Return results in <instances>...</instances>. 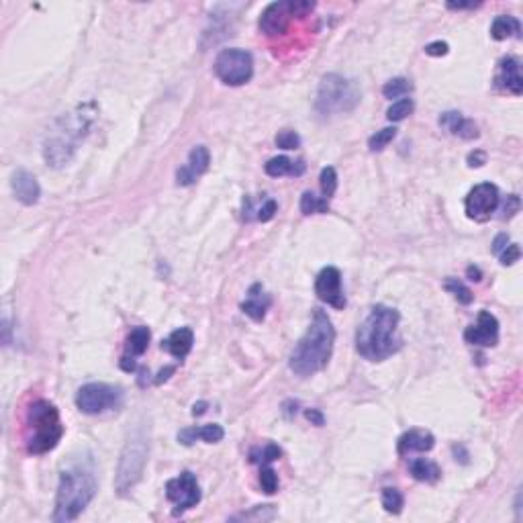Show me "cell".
Listing matches in <instances>:
<instances>
[{"label": "cell", "mask_w": 523, "mask_h": 523, "mask_svg": "<svg viewBox=\"0 0 523 523\" xmlns=\"http://www.w3.org/2000/svg\"><path fill=\"white\" fill-rule=\"evenodd\" d=\"M360 103V88L356 80L339 76V74H327L319 84L315 108L321 115H336V113H350Z\"/></svg>", "instance_id": "obj_7"}, {"label": "cell", "mask_w": 523, "mask_h": 523, "mask_svg": "<svg viewBox=\"0 0 523 523\" xmlns=\"http://www.w3.org/2000/svg\"><path fill=\"white\" fill-rule=\"evenodd\" d=\"M147 456H150V435L145 428H138L129 435L117 466L115 491L119 497H125L135 489V485L143 477Z\"/></svg>", "instance_id": "obj_6"}, {"label": "cell", "mask_w": 523, "mask_h": 523, "mask_svg": "<svg viewBox=\"0 0 523 523\" xmlns=\"http://www.w3.org/2000/svg\"><path fill=\"white\" fill-rule=\"evenodd\" d=\"M519 209H522V200L517 195H509L507 200L503 202V209H501V219L505 221V219H511V217L515 215V213H519Z\"/></svg>", "instance_id": "obj_39"}, {"label": "cell", "mask_w": 523, "mask_h": 523, "mask_svg": "<svg viewBox=\"0 0 523 523\" xmlns=\"http://www.w3.org/2000/svg\"><path fill=\"white\" fill-rule=\"evenodd\" d=\"M25 425H27L25 447L33 456L47 454L62 442L63 425L60 411L49 400L39 399L29 405Z\"/></svg>", "instance_id": "obj_5"}, {"label": "cell", "mask_w": 523, "mask_h": 523, "mask_svg": "<svg viewBox=\"0 0 523 523\" xmlns=\"http://www.w3.org/2000/svg\"><path fill=\"white\" fill-rule=\"evenodd\" d=\"M507 246H509V235L507 233H499V235L494 237V242H492V252L499 256Z\"/></svg>", "instance_id": "obj_43"}, {"label": "cell", "mask_w": 523, "mask_h": 523, "mask_svg": "<svg viewBox=\"0 0 523 523\" xmlns=\"http://www.w3.org/2000/svg\"><path fill=\"white\" fill-rule=\"evenodd\" d=\"M435 446V437L425 430H409L405 431L397 442L399 456H407L411 452H430Z\"/></svg>", "instance_id": "obj_18"}, {"label": "cell", "mask_w": 523, "mask_h": 523, "mask_svg": "<svg viewBox=\"0 0 523 523\" xmlns=\"http://www.w3.org/2000/svg\"><path fill=\"white\" fill-rule=\"evenodd\" d=\"M195 343V333L190 327H180L176 331H172L168 338L162 341V350H166L176 360H185L186 356L190 354Z\"/></svg>", "instance_id": "obj_19"}, {"label": "cell", "mask_w": 523, "mask_h": 523, "mask_svg": "<svg viewBox=\"0 0 523 523\" xmlns=\"http://www.w3.org/2000/svg\"><path fill=\"white\" fill-rule=\"evenodd\" d=\"M400 315L397 309L386 305H374L368 317L356 331V350L364 360L383 362L395 356L403 348L399 338Z\"/></svg>", "instance_id": "obj_1"}, {"label": "cell", "mask_w": 523, "mask_h": 523, "mask_svg": "<svg viewBox=\"0 0 523 523\" xmlns=\"http://www.w3.org/2000/svg\"><path fill=\"white\" fill-rule=\"evenodd\" d=\"M270 307V296L264 293L262 284H254L247 291V301L242 303V311L247 317H252L254 321H262L266 317V311Z\"/></svg>", "instance_id": "obj_21"}, {"label": "cell", "mask_w": 523, "mask_h": 523, "mask_svg": "<svg viewBox=\"0 0 523 523\" xmlns=\"http://www.w3.org/2000/svg\"><path fill=\"white\" fill-rule=\"evenodd\" d=\"M260 487L266 494H274L278 491V475L274 472V468H270L268 464L262 466L260 470Z\"/></svg>", "instance_id": "obj_36"}, {"label": "cell", "mask_w": 523, "mask_h": 523, "mask_svg": "<svg viewBox=\"0 0 523 523\" xmlns=\"http://www.w3.org/2000/svg\"><path fill=\"white\" fill-rule=\"evenodd\" d=\"M174 372H176V366H166L164 370H160V374L155 376L154 383H155V385H162V383H166V380H168V378L172 376V374H174Z\"/></svg>", "instance_id": "obj_46"}, {"label": "cell", "mask_w": 523, "mask_h": 523, "mask_svg": "<svg viewBox=\"0 0 523 523\" xmlns=\"http://www.w3.org/2000/svg\"><path fill=\"white\" fill-rule=\"evenodd\" d=\"M413 108H415V103H413L411 98H400V100L393 103V105L388 107V110H386V119L399 123V121L407 119V117L413 113Z\"/></svg>", "instance_id": "obj_32"}, {"label": "cell", "mask_w": 523, "mask_h": 523, "mask_svg": "<svg viewBox=\"0 0 523 523\" xmlns=\"http://www.w3.org/2000/svg\"><path fill=\"white\" fill-rule=\"evenodd\" d=\"M305 417H307L311 423H315V425H319V428H321V425L325 423L323 413H321V411H317V409H307V411H305Z\"/></svg>", "instance_id": "obj_44"}, {"label": "cell", "mask_w": 523, "mask_h": 523, "mask_svg": "<svg viewBox=\"0 0 523 523\" xmlns=\"http://www.w3.org/2000/svg\"><path fill=\"white\" fill-rule=\"evenodd\" d=\"M447 49L450 47H447L446 41H433L430 46H425V53L431 58H442V56H446Z\"/></svg>", "instance_id": "obj_41"}, {"label": "cell", "mask_w": 523, "mask_h": 523, "mask_svg": "<svg viewBox=\"0 0 523 523\" xmlns=\"http://www.w3.org/2000/svg\"><path fill=\"white\" fill-rule=\"evenodd\" d=\"M315 294H317L319 301H323L329 307L339 309V311L348 305L343 289H341V272L336 266H327L317 274V278H315Z\"/></svg>", "instance_id": "obj_13"}, {"label": "cell", "mask_w": 523, "mask_h": 523, "mask_svg": "<svg viewBox=\"0 0 523 523\" xmlns=\"http://www.w3.org/2000/svg\"><path fill=\"white\" fill-rule=\"evenodd\" d=\"M464 339H466V343L478 346V348L497 346V341H499V321H497V317L489 311H480L477 323L470 325L464 331Z\"/></svg>", "instance_id": "obj_14"}, {"label": "cell", "mask_w": 523, "mask_h": 523, "mask_svg": "<svg viewBox=\"0 0 523 523\" xmlns=\"http://www.w3.org/2000/svg\"><path fill=\"white\" fill-rule=\"evenodd\" d=\"M497 207H499V188L491 182L477 185L464 200V209H466L468 219L478 221V223L489 221L492 213L497 211Z\"/></svg>", "instance_id": "obj_12"}, {"label": "cell", "mask_w": 523, "mask_h": 523, "mask_svg": "<svg viewBox=\"0 0 523 523\" xmlns=\"http://www.w3.org/2000/svg\"><path fill=\"white\" fill-rule=\"evenodd\" d=\"M480 2H447L450 11H466V9H477Z\"/></svg>", "instance_id": "obj_45"}, {"label": "cell", "mask_w": 523, "mask_h": 523, "mask_svg": "<svg viewBox=\"0 0 523 523\" xmlns=\"http://www.w3.org/2000/svg\"><path fill=\"white\" fill-rule=\"evenodd\" d=\"M2 325H4V327H2V329H4V343L9 346V343H11V338H9V333H11V325H9V319H4V323H2Z\"/></svg>", "instance_id": "obj_49"}, {"label": "cell", "mask_w": 523, "mask_h": 523, "mask_svg": "<svg viewBox=\"0 0 523 523\" xmlns=\"http://www.w3.org/2000/svg\"><path fill=\"white\" fill-rule=\"evenodd\" d=\"M466 274H468V278H470L472 282H480V280H482V272H480V268H477V266H468Z\"/></svg>", "instance_id": "obj_47"}, {"label": "cell", "mask_w": 523, "mask_h": 523, "mask_svg": "<svg viewBox=\"0 0 523 523\" xmlns=\"http://www.w3.org/2000/svg\"><path fill=\"white\" fill-rule=\"evenodd\" d=\"M491 37L497 41H503L509 37H522V23L515 16L499 15L492 21Z\"/></svg>", "instance_id": "obj_25"}, {"label": "cell", "mask_w": 523, "mask_h": 523, "mask_svg": "<svg viewBox=\"0 0 523 523\" xmlns=\"http://www.w3.org/2000/svg\"><path fill=\"white\" fill-rule=\"evenodd\" d=\"M217 78L227 86H244L254 76V58L246 49H223L215 60Z\"/></svg>", "instance_id": "obj_9"}, {"label": "cell", "mask_w": 523, "mask_h": 523, "mask_svg": "<svg viewBox=\"0 0 523 523\" xmlns=\"http://www.w3.org/2000/svg\"><path fill=\"white\" fill-rule=\"evenodd\" d=\"M207 411V403L204 400H200V403H195V407H192V415L195 417H200L202 413Z\"/></svg>", "instance_id": "obj_48"}, {"label": "cell", "mask_w": 523, "mask_h": 523, "mask_svg": "<svg viewBox=\"0 0 523 523\" xmlns=\"http://www.w3.org/2000/svg\"><path fill=\"white\" fill-rule=\"evenodd\" d=\"M166 497L170 503H174V515H182L188 509L197 507L200 503V487L197 477L185 470L176 478H170L166 482Z\"/></svg>", "instance_id": "obj_11"}, {"label": "cell", "mask_w": 523, "mask_h": 523, "mask_svg": "<svg viewBox=\"0 0 523 523\" xmlns=\"http://www.w3.org/2000/svg\"><path fill=\"white\" fill-rule=\"evenodd\" d=\"M319 185H321V192H323V199H331L338 190V172L336 168L327 166L321 170V176H319Z\"/></svg>", "instance_id": "obj_35"}, {"label": "cell", "mask_w": 523, "mask_h": 523, "mask_svg": "<svg viewBox=\"0 0 523 523\" xmlns=\"http://www.w3.org/2000/svg\"><path fill=\"white\" fill-rule=\"evenodd\" d=\"M494 86L499 90H505V93L515 94V96H519L523 93V78L517 58L507 56V58H503L499 62V70H497V76H494Z\"/></svg>", "instance_id": "obj_16"}, {"label": "cell", "mask_w": 523, "mask_h": 523, "mask_svg": "<svg viewBox=\"0 0 523 523\" xmlns=\"http://www.w3.org/2000/svg\"><path fill=\"white\" fill-rule=\"evenodd\" d=\"M123 388L107 383H90L76 393V407L86 415H100L123 405Z\"/></svg>", "instance_id": "obj_8"}, {"label": "cell", "mask_w": 523, "mask_h": 523, "mask_svg": "<svg viewBox=\"0 0 523 523\" xmlns=\"http://www.w3.org/2000/svg\"><path fill=\"white\" fill-rule=\"evenodd\" d=\"M395 138H397V129H395V127H385V129L376 131V133L368 139L370 152H383L386 145H388Z\"/></svg>", "instance_id": "obj_34"}, {"label": "cell", "mask_w": 523, "mask_h": 523, "mask_svg": "<svg viewBox=\"0 0 523 523\" xmlns=\"http://www.w3.org/2000/svg\"><path fill=\"white\" fill-rule=\"evenodd\" d=\"M485 164H487V154H485V152L475 150V152L468 154V166H470V168H480V166H485Z\"/></svg>", "instance_id": "obj_42"}, {"label": "cell", "mask_w": 523, "mask_h": 523, "mask_svg": "<svg viewBox=\"0 0 523 523\" xmlns=\"http://www.w3.org/2000/svg\"><path fill=\"white\" fill-rule=\"evenodd\" d=\"M444 289H446L450 294H454V299H456L460 305H470V303L475 301L472 291H470L462 280H458V278H447L446 282H444Z\"/></svg>", "instance_id": "obj_29"}, {"label": "cell", "mask_w": 523, "mask_h": 523, "mask_svg": "<svg viewBox=\"0 0 523 523\" xmlns=\"http://www.w3.org/2000/svg\"><path fill=\"white\" fill-rule=\"evenodd\" d=\"M11 186H13L15 199L23 204H27V207L35 204L41 197V188H39L37 178L27 170H16L11 178Z\"/></svg>", "instance_id": "obj_17"}, {"label": "cell", "mask_w": 523, "mask_h": 523, "mask_svg": "<svg viewBox=\"0 0 523 523\" xmlns=\"http://www.w3.org/2000/svg\"><path fill=\"white\" fill-rule=\"evenodd\" d=\"M329 211V200L323 197H317L313 192H303L301 197V213L303 215H315V213H327Z\"/></svg>", "instance_id": "obj_27"}, {"label": "cell", "mask_w": 523, "mask_h": 523, "mask_svg": "<svg viewBox=\"0 0 523 523\" xmlns=\"http://www.w3.org/2000/svg\"><path fill=\"white\" fill-rule=\"evenodd\" d=\"M274 143H276V147H280V150H299L301 147V138H299L296 131L284 129V131L278 133Z\"/></svg>", "instance_id": "obj_37"}, {"label": "cell", "mask_w": 523, "mask_h": 523, "mask_svg": "<svg viewBox=\"0 0 523 523\" xmlns=\"http://www.w3.org/2000/svg\"><path fill=\"white\" fill-rule=\"evenodd\" d=\"M282 456V450L276 446V444H266L264 447H254L249 452V462L254 464H260V466H266L270 462L278 460Z\"/></svg>", "instance_id": "obj_30"}, {"label": "cell", "mask_w": 523, "mask_h": 523, "mask_svg": "<svg viewBox=\"0 0 523 523\" xmlns=\"http://www.w3.org/2000/svg\"><path fill=\"white\" fill-rule=\"evenodd\" d=\"M211 166V154L204 145H197L190 154H188V162L182 168L176 172V185L178 186H190L199 180L200 176L209 170Z\"/></svg>", "instance_id": "obj_15"}, {"label": "cell", "mask_w": 523, "mask_h": 523, "mask_svg": "<svg viewBox=\"0 0 523 523\" xmlns=\"http://www.w3.org/2000/svg\"><path fill=\"white\" fill-rule=\"evenodd\" d=\"M264 170H266V174L272 176V178H280V176H303L305 170H307V164H305L303 160L293 162V160L286 157V155H276V157H272V160L266 162Z\"/></svg>", "instance_id": "obj_23"}, {"label": "cell", "mask_w": 523, "mask_h": 523, "mask_svg": "<svg viewBox=\"0 0 523 523\" xmlns=\"http://www.w3.org/2000/svg\"><path fill=\"white\" fill-rule=\"evenodd\" d=\"M336 343V327L323 309H313L307 333L294 346L289 366L299 376H313L329 364Z\"/></svg>", "instance_id": "obj_2"}, {"label": "cell", "mask_w": 523, "mask_h": 523, "mask_svg": "<svg viewBox=\"0 0 523 523\" xmlns=\"http://www.w3.org/2000/svg\"><path fill=\"white\" fill-rule=\"evenodd\" d=\"M413 90V84H411V80H407V78H393V80H388L385 86H383V94H385L386 98H400V96H405V94H409Z\"/></svg>", "instance_id": "obj_31"}, {"label": "cell", "mask_w": 523, "mask_h": 523, "mask_svg": "<svg viewBox=\"0 0 523 523\" xmlns=\"http://www.w3.org/2000/svg\"><path fill=\"white\" fill-rule=\"evenodd\" d=\"M405 505V499L400 494L399 489H393V487H386L383 489V507L386 513H393V515H399Z\"/></svg>", "instance_id": "obj_33"}, {"label": "cell", "mask_w": 523, "mask_h": 523, "mask_svg": "<svg viewBox=\"0 0 523 523\" xmlns=\"http://www.w3.org/2000/svg\"><path fill=\"white\" fill-rule=\"evenodd\" d=\"M225 437V431L217 423H209V425H200V428H186V430L178 431V442L182 446H192L197 440H202L207 444H217Z\"/></svg>", "instance_id": "obj_20"}, {"label": "cell", "mask_w": 523, "mask_h": 523, "mask_svg": "<svg viewBox=\"0 0 523 523\" xmlns=\"http://www.w3.org/2000/svg\"><path fill=\"white\" fill-rule=\"evenodd\" d=\"M150 339H152V331L147 327L139 325L135 329H131V333L127 336V341H125V356H131V358L143 356L150 346Z\"/></svg>", "instance_id": "obj_26"}, {"label": "cell", "mask_w": 523, "mask_h": 523, "mask_svg": "<svg viewBox=\"0 0 523 523\" xmlns=\"http://www.w3.org/2000/svg\"><path fill=\"white\" fill-rule=\"evenodd\" d=\"M315 9V2L305 0H280L264 9L260 16V31L268 37H278L286 33L293 16H303Z\"/></svg>", "instance_id": "obj_10"}, {"label": "cell", "mask_w": 523, "mask_h": 523, "mask_svg": "<svg viewBox=\"0 0 523 523\" xmlns=\"http://www.w3.org/2000/svg\"><path fill=\"white\" fill-rule=\"evenodd\" d=\"M276 517V509L274 505H256L252 511L247 513H239V515H233L231 519L233 522H266V519H274Z\"/></svg>", "instance_id": "obj_28"}, {"label": "cell", "mask_w": 523, "mask_h": 523, "mask_svg": "<svg viewBox=\"0 0 523 523\" xmlns=\"http://www.w3.org/2000/svg\"><path fill=\"white\" fill-rule=\"evenodd\" d=\"M98 491V482L93 468L84 464H74L60 475V485L56 492V511L53 522H74L84 509L90 505L94 494Z\"/></svg>", "instance_id": "obj_4"}, {"label": "cell", "mask_w": 523, "mask_h": 523, "mask_svg": "<svg viewBox=\"0 0 523 523\" xmlns=\"http://www.w3.org/2000/svg\"><path fill=\"white\" fill-rule=\"evenodd\" d=\"M519 258H522V249H519L517 244H509V246L499 254V260H501L503 266H513L515 262H519Z\"/></svg>", "instance_id": "obj_38"}, {"label": "cell", "mask_w": 523, "mask_h": 523, "mask_svg": "<svg viewBox=\"0 0 523 523\" xmlns=\"http://www.w3.org/2000/svg\"><path fill=\"white\" fill-rule=\"evenodd\" d=\"M409 472L419 482H430V485L442 478V468L428 458H415V460L409 462Z\"/></svg>", "instance_id": "obj_24"}, {"label": "cell", "mask_w": 523, "mask_h": 523, "mask_svg": "<svg viewBox=\"0 0 523 523\" xmlns=\"http://www.w3.org/2000/svg\"><path fill=\"white\" fill-rule=\"evenodd\" d=\"M94 115L96 110L90 103V105H80L76 110L63 115L62 119L56 121V125L51 127V133L43 143V157L47 166L63 168L74 157L80 139H84L93 125Z\"/></svg>", "instance_id": "obj_3"}, {"label": "cell", "mask_w": 523, "mask_h": 523, "mask_svg": "<svg viewBox=\"0 0 523 523\" xmlns=\"http://www.w3.org/2000/svg\"><path fill=\"white\" fill-rule=\"evenodd\" d=\"M278 213V204H276V200H272V199H268L264 204H262L260 209H258V221H262V223H266V221H270V219H274V215Z\"/></svg>", "instance_id": "obj_40"}, {"label": "cell", "mask_w": 523, "mask_h": 523, "mask_svg": "<svg viewBox=\"0 0 523 523\" xmlns=\"http://www.w3.org/2000/svg\"><path fill=\"white\" fill-rule=\"evenodd\" d=\"M440 125H444L450 129V133L458 135L462 139H477L478 138V127L475 125V121L462 117V113H456V110H447L440 117Z\"/></svg>", "instance_id": "obj_22"}]
</instances>
